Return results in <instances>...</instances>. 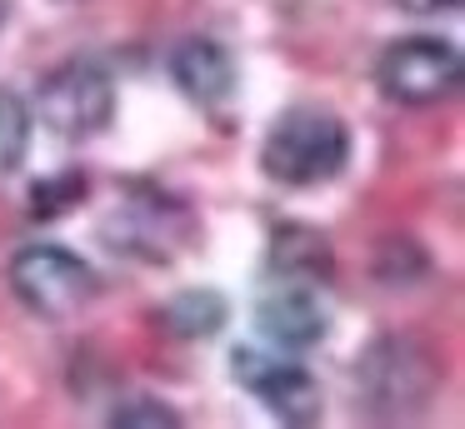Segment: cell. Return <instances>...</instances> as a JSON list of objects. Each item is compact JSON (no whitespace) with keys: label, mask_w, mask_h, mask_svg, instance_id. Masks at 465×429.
<instances>
[{"label":"cell","mask_w":465,"mask_h":429,"mask_svg":"<svg viewBox=\"0 0 465 429\" xmlns=\"http://www.w3.org/2000/svg\"><path fill=\"white\" fill-rule=\"evenodd\" d=\"M351 160V130L321 105H295L265 130L261 170L285 190H315L335 180Z\"/></svg>","instance_id":"1"},{"label":"cell","mask_w":465,"mask_h":429,"mask_svg":"<svg viewBox=\"0 0 465 429\" xmlns=\"http://www.w3.org/2000/svg\"><path fill=\"white\" fill-rule=\"evenodd\" d=\"M5 279H11L15 299L31 315H45V319H65L101 295V275L75 249L51 245V239L15 249L11 265H5Z\"/></svg>","instance_id":"2"},{"label":"cell","mask_w":465,"mask_h":429,"mask_svg":"<svg viewBox=\"0 0 465 429\" xmlns=\"http://www.w3.org/2000/svg\"><path fill=\"white\" fill-rule=\"evenodd\" d=\"M31 115H41V125L61 140H95L115 120V85L91 60H65L41 80Z\"/></svg>","instance_id":"3"},{"label":"cell","mask_w":465,"mask_h":429,"mask_svg":"<svg viewBox=\"0 0 465 429\" xmlns=\"http://www.w3.org/2000/svg\"><path fill=\"white\" fill-rule=\"evenodd\" d=\"M375 80H381V95L395 100V105L411 110L440 105L460 90V50L435 35H405L395 45H385Z\"/></svg>","instance_id":"4"},{"label":"cell","mask_w":465,"mask_h":429,"mask_svg":"<svg viewBox=\"0 0 465 429\" xmlns=\"http://www.w3.org/2000/svg\"><path fill=\"white\" fill-rule=\"evenodd\" d=\"M231 369H235V379L281 419V424L305 429V424L321 419L325 395H321V385H315L311 369L291 365V359H281V355H265V349H251V345L231 355Z\"/></svg>","instance_id":"5"},{"label":"cell","mask_w":465,"mask_h":429,"mask_svg":"<svg viewBox=\"0 0 465 429\" xmlns=\"http://www.w3.org/2000/svg\"><path fill=\"white\" fill-rule=\"evenodd\" d=\"M430 379H435L430 359H425L411 339H381V345L361 359V369H355V385L365 389V399H371L381 414H405V409H415L430 395Z\"/></svg>","instance_id":"6"},{"label":"cell","mask_w":465,"mask_h":429,"mask_svg":"<svg viewBox=\"0 0 465 429\" xmlns=\"http://www.w3.org/2000/svg\"><path fill=\"white\" fill-rule=\"evenodd\" d=\"M185 235H191V215L161 195H135L131 210L105 219V245L121 249V255L151 259V265L171 259L185 245Z\"/></svg>","instance_id":"7"},{"label":"cell","mask_w":465,"mask_h":429,"mask_svg":"<svg viewBox=\"0 0 465 429\" xmlns=\"http://www.w3.org/2000/svg\"><path fill=\"white\" fill-rule=\"evenodd\" d=\"M255 329L275 349H315L331 329V315L311 285H281L255 305Z\"/></svg>","instance_id":"8"},{"label":"cell","mask_w":465,"mask_h":429,"mask_svg":"<svg viewBox=\"0 0 465 429\" xmlns=\"http://www.w3.org/2000/svg\"><path fill=\"white\" fill-rule=\"evenodd\" d=\"M171 80L181 85V95L195 100V105L215 110L235 95V60L221 40L191 35V40H181L175 55H171Z\"/></svg>","instance_id":"9"},{"label":"cell","mask_w":465,"mask_h":429,"mask_svg":"<svg viewBox=\"0 0 465 429\" xmlns=\"http://www.w3.org/2000/svg\"><path fill=\"white\" fill-rule=\"evenodd\" d=\"M161 325L175 339H211L225 325V295L221 289H181L171 305L161 309Z\"/></svg>","instance_id":"10"},{"label":"cell","mask_w":465,"mask_h":429,"mask_svg":"<svg viewBox=\"0 0 465 429\" xmlns=\"http://www.w3.org/2000/svg\"><path fill=\"white\" fill-rule=\"evenodd\" d=\"M31 105L15 90H0V185H11L21 175L25 155H31Z\"/></svg>","instance_id":"11"},{"label":"cell","mask_w":465,"mask_h":429,"mask_svg":"<svg viewBox=\"0 0 465 429\" xmlns=\"http://www.w3.org/2000/svg\"><path fill=\"white\" fill-rule=\"evenodd\" d=\"M271 269L275 275H331V249L315 229H301V225H281L275 229V255H271Z\"/></svg>","instance_id":"12"},{"label":"cell","mask_w":465,"mask_h":429,"mask_svg":"<svg viewBox=\"0 0 465 429\" xmlns=\"http://www.w3.org/2000/svg\"><path fill=\"white\" fill-rule=\"evenodd\" d=\"M91 195V190H85V175H51V180H41V185H35V195H31V210L41 219H51V215H65V210L71 205H81V200Z\"/></svg>","instance_id":"13"},{"label":"cell","mask_w":465,"mask_h":429,"mask_svg":"<svg viewBox=\"0 0 465 429\" xmlns=\"http://www.w3.org/2000/svg\"><path fill=\"white\" fill-rule=\"evenodd\" d=\"M111 424H125V429H175V424H181V414H175L171 405H161V399H125V405H115Z\"/></svg>","instance_id":"14"},{"label":"cell","mask_w":465,"mask_h":429,"mask_svg":"<svg viewBox=\"0 0 465 429\" xmlns=\"http://www.w3.org/2000/svg\"><path fill=\"white\" fill-rule=\"evenodd\" d=\"M401 10H411V15H440V10H455L460 0H395Z\"/></svg>","instance_id":"15"},{"label":"cell","mask_w":465,"mask_h":429,"mask_svg":"<svg viewBox=\"0 0 465 429\" xmlns=\"http://www.w3.org/2000/svg\"><path fill=\"white\" fill-rule=\"evenodd\" d=\"M5 10H11V5H5V0H0V25H5Z\"/></svg>","instance_id":"16"}]
</instances>
